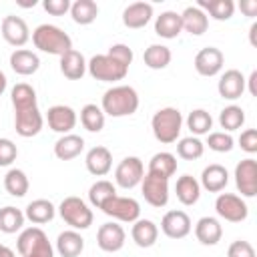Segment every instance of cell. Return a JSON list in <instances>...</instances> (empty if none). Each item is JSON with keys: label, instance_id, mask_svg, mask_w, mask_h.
I'll use <instances>...</instances> for the list:
<instances>
[{"label": "cell", "instance_id": "cell-1", "mask_svg": "<svg viewBox=\"0 0 257 257\" xmlns=\"http://www.w3.org/2000/svg\"><path fill=\"white\" fill-rule=\"evenodd\" d=\"M100 108L104 114H108L112 118L131 116L139 108V94L133 86H126V84L112 86L102 94Z\"/></svg>", "mask_w": 257, "mask_h": 257}, {"label": "cell", "instance_id": "cell-2", "mask_svg": "<svg viewBox=\"0 0 257 257\" xmlns=\"http://www.w3.org/2000/svg\"><path fill=\"white\" fill-rule=\"evenodd\" d=\"M32 42L38 50L54 56H62L72 50V38L54 24H40L32 32Z\"/></svg>", "mask_w": 257, "mask_h": 257}, {"label": "cell", "instance_id": "cell-3", "mask_svg": "<svg viewBox=\"0 0 257 257\" xmlns=\"http://www.w3.org/2000/svg\"><path fill=\"white\" fill-rule=\"evenodd\" d=\"M151 128H153V135L159 143L163 145H171L179 139L181 135V128H183V114L179 112V108H173V106H165V108H159L153 118H151Z\"/></svg>", "mask_w": 257, "mask_h": 257}, {"label": "cell", "instance_id": "cell-4", "mask_svg": "<svg viewBox=\"0 0 257 257\" xmlns=\"http://www.w3.org/2000/svg\"><path fill=\"white\" fill-rule=\"evenodd\" d=\"M16 249L22 257H54V249L40 227L24 229L16 239Z\"/></svg>", "mask_w": 257, "mask_h": 257}, {"label": "cell", "instance_id": "cell-5", "mask_svg": "<svg viewBox=\"0 0 257 257\" xmlns=\"http://www.w3.org/2000/svg\"><path fill=\"white\" fill-rule=\"evenodd\" d=\"M86 70L94 80L100 82H116L122 80L128 72V66L120 64L118 60H114L108 54H94L88 62H86Z\"/></svg>", "mask_w": 257, "mask_h": 257}, {"label": "cell", "instance_id": "cell-6", "mask_svg": "<svg viewBox=\"0 0 257 257\" xmlns=\"http://www.w3.org/2000/svg\"><path fill=\"white\" fill-rule=\"evenodd\" d=\"M58 215L74 231L76 229H80V231L88 229L92 225V219H94L90 207L80 197H66V199H62V203L58 205Z\"/></svg>", "mask_w": 257, "mask_h": 257}, {"label": "cell", "instance_id": "cell-7", "mask_svg": "<svg viewBox=\"0 0 257 257\" xmlns=\"http://www.w3.org/2000/svg\"><path fill=\"white\" fill-rule=\"evenodd\" d=\"M100 211L116 221H122V223H135L139 217H141V205L137 199L133 197H110L102 207Z\"/></svg>", "mask_w": 257, "mask_h": 257}, {"label": "cell", "instance_id": "cell-8", "mask_svg": "<svg viewBox=\"0 0 257 257\" xmlns=\"http://www.w3.org/2000/svg\"><path fill=\"white\" fill-rule=\"evenodd\" d=\"M215 211L221 219L229 223H241L249 215V207L243 201V197L233 195V193H221L215 201Z\"/></svg>", "mask_w": 257, "mask_h": 257}, {"label": "cell", "instance_id": "cell-9", "mask_svg": "<svg viewBox=\"0 0 257 257\" xmlns=\"http://www.w3.org/2000/svg\"><path fill=\"white\" fill-rule=\"evenodd\" d=\"M145 177V165L139 157H124L114 169V183L120 189H135Z\"/></svg>", "mask_w": 257, "mask_h": 257}, {"label": "cell", "instance_id": "cell-10", "mask_svg": "<svg viewBox=\"0 0 257 257\" xmlns=\"http://www.w3.org/2000/svg\"><path fill=\"white\" fill-rule=\"evenodd\" d=\"M141 191L151 207H165L169 203V179L147 173L141 181Z\"/></svg>", "mask_w": 257, "mask_h": 257}, {"label": "cell", "instance_id": "cell-11", "mask_svg": "<svg viewBox=\"0 0 257 257\" xmlns=\"http://www.w3.org/2000/svg\"><path fill=\"white\" fill-rule=\"evenodd\" d=\"M235 185L241 197H255L257 195V161L255 159H243L235 167Z\"/></svg>", "mask_w": 257, "mask_h": 257}, {"label": "cell", "instance_id": "cell-12", "mask_svg": "<svg viewBox=\"0 0 257 257\" xmlns=\"http://www.w3.org/2000/svg\"><path fill=\"white\" fill-rule=\"evenodd\" d=\"M0 30H2V38L10 46H16V48L24 46L30 38V30H28L26 20L20 18V16H14V14H8V16L2 18Z\"/></svg>", "mask_w": 257, "mask_h": 257}, {"label": "cell", "instance_id": "cell-13", "mask_svg": "<svg viewBox=\"0 0 257 257\" xmlns=\"http://www.w3.org/2000/svg\"><path fill=\"white\" fill-rule=\"evenodd\" d=\"M191 219L185 211H167L161 219V231L169 237V239H183L191 233Z\"/></svg>", "mask_w": 257, "mask_h": 257}, {"label": "cell", "instance_id": "cell-14", "mask_svg": "<svg viewBox=\"0 0 257 257\" xmlns=\"http://www.w3.org/2000/svg\"><path fill=\"white\" fill-rule=\"evenodd\" d=\"M223 64H225V56L215 46H205L195 56V70L201 76H215V74H219Z\"/></svg>", "mask_w": 257, "mask_h": 257}, {"label": "cell", "instance_id": "cell-15", "mask_svg": "<svg viewBox=\"0 0 257 257\" xmlns=\"http://www.w3.org/2000/svg\"><path fill=\"white\" fill-rule=\"evenodd\" d=\"M42 124H44V118H42L38 106L26 108V110H16L14 112V128L24 139L36 137L42 131Z\"/></svg>", "mask_w": 257, "mask_h": 257}, {"label": "cell", "instance_id": "cell-16", "mask_svg": "<svg viewBox=\"0 0 257 257\" xmlns=\"http://www.w3.org/2000/svg\"><path fill=\"white\" fill-rule=\"evenodd\" d=\"M46 120H48V126L54 131V133H60V135H68L74 126H76V112L72 106H66V104H54L48 108L46 112Z\"/></svg>", "mask_w": 257, "mask_h": 257}, {"label": "cell", "instance_id": "cell-17", "mask_svg": "<svg viewBox=\"0 0 257 257\" xmlns=\"http://www.w3.org/2000/svg\"><path fill=\"white\" fill-rule=\"evenodd\" d=\"M124 229L118 223H104L96 231V245L106 253H116L124 245Z\"/></svg>", "mask_w": 257, "mask_h": 257}, {"label": "cell", "instance_id": "cell-18", "mask_svg": "<svg viewBox=\"0 0 257 257\" xmlns=\"http://www.w3.org/2000/svg\"><path fill=\"white\" fill-rule=\"evenodd\" d=\"M245 84H247L245 76L237 68H229L221 74V78L217 82V90L225 100H237L245 92Z\"/></svg>", "mask_w": 257, "mask_h": 257}, {"label": "cell", "instance_id": "cell-19", "mask_svg": "<svg viewBox=\"0 0 257 257\" xmlns=\"http://www.w3.org/2000/svg\"><path fill=\"white\" fill-rule=\"evenodd\" d=\"M153 18V4L149 2H133L122 10V24L126 28H143Z\"/></svg>", "mask_w": 257, "mask_h": 257}, {"label": "cell", "instance_id": "cell-20", "mask_svg": "<svg viewBox=\"0 0 257 257\" xmlns=\"http://www.w3.org/2000/svg\"><path fill=\"white\" fill-rule=\"evenodd\" d=\"M86 169L90 175L94 177H104L110 169H112V153L106 149V147H92L88 153H86Z\"/></svg>", "mask_w": 257, "mask_h": 257}, {"label": "cell", "instance_id": "cell-21", "mask_svg": "<svg viewBox=\"0 0 257 257\" xmlns=\"http://www.w3.org/2000/svg\"><path fill=\"white\" fill-rule=\"evenodd\" d=\"M10 68H12L16 74L30 76V74H34V72L40 68V58H38V54L32 52V50L16 48V50L10 54Z\"/></svg>", "mask_w": 257, "mask_h": 257}, {"label": "cell", "instance_id": "cell-22", "mask_svg": "<svg viewBox=\"0 0 257 257\" xmlns=\"http://www.w3.org/2000/svg\"><path fill=\"white\" fill-rule=\"evenodd\" d=\"M227 183H229V173H227V169H225L223 165L213 163V165H209V167L203 169V173H201V183H199V185H201L205 191H209V193H221V191L227 187Z\"/></svg>", "mask_w": 257, "mask_h": 257}, {"label": "cell", "instance_id": "cell-23", "mask_svg": "<svg viewBox=\"0 0 257 257\" xmlns=\"http://www.w3.org/2000/svg\"><path fill=\"white\" fill-rule=\"evenodd\" d=\"M181 24H183V30H187L189 34L201 36L209 28V16L199 6H187L181 12Z\"/></svg>", "mask_w": 257, "mask_h": 257}, {"label": "cell", "instance_id": "cell-24", "mask_svg": "<svg viewBox=\"0 0 257 257\" xmlns=\"http://www.w3.org/2000/svg\"><path fill=\"white\" fill-rule=\"evenodd\" d=\"M195 237L203 245H217L223 237V227L215 217H201L195 225Z\"/></svg>", "mask_w": 257, "mask_h": 257}, {"label": "cell", "instance_id": "cell-25", "mask_svg": "<svg viewBox=\"0 0 257 257\" xmlns=\"http://www.w3.org/2000/svg\"><path fill=\"white\" fill-rule=\"evenodd\" d=\"M131 237H133V241H135L139 247H143V249L153 247V245L157 243V239H159V227H157L151 219H137V221L133 223Z\"/></svg>", "mask_w": 257, "mask_h": 257}, {"label": "cell", "instance_id": "cell-26", "mask_svg": "<svg viewBox=\"0 0 257 257\" xmlns=\"http://www.w3.org/2000/svg\"><path fill=\"white\" fill-rule=\"evenodd\" d=\"M60 72L68 78V80H80L86 72V60L82 56V52L78 50H68L66 54L60 56Z\"/></svg>", "mask_w": 257, "mask_h": 257}, {"label": "cell", "instance_id": "cell-27", "mask_svg": "<svg viewBox=\"0 0 257 257\" xmlns=\"http://www.w3.org/2000/svg\"><path fill=\"white\" fill-rule=\"evenodd\" d=\"M82 149H84V139L78 137V135H72V133L62 135L54 143V155L60 161H72V159H76L82 153Z\"/></svg>", "mask_w": 257, "mask_h": 257}, {"label": "cell", "instance_id": "cell-28", "mask_svg": "<svg viewBox=\"0 0 257 257\" xmlns=\"http://www.w3.org/2000/svg\"><path fill=\"white\" fill-rule=\"evenodd\" d=\"M84 249V239L78 231L68 229L56 237V251L60 257H78Z\"/></svg>", "mask_w": 257, "mask_h": 257}, {"label": "cell", "instance_id": "cell-29", "mask_svg": "<svg viewBox=\"0 0 257 257\" xmlns=\"http://www.w3.org/2000/svg\"><path fill=\"white\" fill-rule=\"evenodd\" d=\"M183 30V24H181V14L179 12H173V10H165L161 12V16H157L155 20V32L161 36V38H177Z\"/></svg>", "mask_w": 257, "mask_h": 257}, {"label": "cell", "instance_id": "cell-30", "mask_svg": "<svg viewBox=\"0 0 257 257\" xmlns=\"http://www.w3.org/2000/svg\"><path fill=\"white\" fill-rule=\"evenodd\" d=\"M175 193H177V199H179L183 205L191 207V205H195V203L199 201V197H201V185H199V181H197L195 177H191V175H181V177L177 179Z\"/></svg>", "mask_w": 257, "mask_h": 257}, {"label": "cell", "instance_id": "cell-31", "mask_svg": "<svg viewBox=\"0 0 257 257\" xmlns=\"http://www.w3.org/2000/svg\"><path fill=\"white\" fill-rule=\"evenodd\" d=\"M54 213H56V207L48 199H36L32 203H28L24 217L34 225H44L54 219Z\"/></svg>", "mask_w": 257, "mask_h": 257}, {"label": "cell", "instance_id": "cell-32", "mask_svg": "<svg viewBox=\"0 0 257 257\" xmlns=\"http://www.w3.org/2000/svg\"><path fill=\"white\" fill-rule=\"evenodd\" d=\"M147 173L163 177V179H171L177 173V157L173 153H167V151L153 155V159L149 161V171Z\"/></svg>", "mask_w": 257, "mask_h": 257}, {"label": "cell", "instance_id": "cell-33", "mask_svg": "<svg viewBox=\"0 0 257 257\" xmlns=\"http://www.w3.org/2000/svg\"><path fill=\"white\" fill-rule=\"evenodd\" d=\"M171 58H173L171 48L165 46V44H151V46L145 50V54H143L145 64H147L149 68H153V70H163V68H167V66L171 64Z\"/></svg>", "mask_w": 257, "mask_h": 257}, {"label": "cell", "instance_id": "cell-34", "mask_svg": "<svg viewBox=\"0 0 257 257\" xmlns=\"http://www.w3.org/2000/svg\"><path fill=\"white\" fill-rule=\"evenodd\" d=\"M10 98H12V106L14 112L16 110H26V108H34L36 106V90L26 84V82H18L12 86L10 90Z\"/></svg>", "mask_w": 257, "mask_h": 257}, {"label": "cell", "instance_id": "cell-35", "mask_svg": "<svg viewBox=\"0 0 257 257\" xmlns=\"http://www.w3.org/2000/svg\"><path fill=\"white\" fill-rule=\"evenodd\" d=\"M70 16L80 26L92 24L98 16V6L94 0H76L70 4Z\"/></svg>", "mask_w": 257, "mask_h": 257}, {"label": "cell", "instance_id": "cell-36", "mask_svg": "<svg viewBox=\"0 0 257 257\" xmlns=\"http://www.w3.org/2000/svg\"><path fill=\"white\" fill-rule=\"evenodd\" d=\"M205 14L209 12L211 18L223 22V20H229L235 12V4L233 0H199L197 4Z\"/></svg>", "mask_w": 257, "mask_h": 257}, {"label": "cell", "instance_id": "cell-37", "mask_svg": "<svg viewBox=\"0 0 257 257\" xmlns=\"http://www.w3.org/2000/svg\"><path fill=\"white\" fill-rule=\"evenodd\" d=\"M4 189L12 197H24L30 189V181L22 169H10L4 177Z\"/></svg>", "mask_w": 257, "mask_h": 257}, {"label": "cell", "instance_id": "cell-38", "mask_svg": "<svg viewBox=\"0 0 257 257\" xmlns=\"http://www.w3.org/2000/svg\"><path fill=\"white\" fill-rule=\"evenodd\" d=\"M80 122L88 133H100L104 128V112L100 106L88 102L80 108Z\"/></svg>", "mask_w": 257, "mask_h": 257}, {"label": "cell", "instance_id": "cell-39", "mask_svg": "<svg viewBox=\"0 0 257 257\" xmlns=\"http://www.w3.org/2000/svg\"><path fill=\"white\" fill-rule=\"evenodd\" d=\"M24 213L20 211V209H16V207H12V205H8V207H2L0 209V231L2 233H16V231H20L22 229V225H24Z\"/></svg>", "mask_w": 257, "mask_h": 257}, {"label": "cell", "instance_id": "cell-40", "mask_svg": "<svg viewBox=\"0 0 257 257\" xmlns=\"http://www.w3.org/2000/svg\"><path fill=\"white\" fill-rule=\"evenodd\" d=\"M114 195H116V187H114L110 181H104V179L92 183L90 189H88V201H90V205L96 207V209H100V207H102L110 197H114Z\"/></svg>", "mask_w": 257, "mask_h": 257}, {"label": "cell", "instance_id": "cell-41", "mask_svg": "<svg viewBox=\"0 0 257 257\" xmlns=\"http://www.w3.org/2000/svg\"><path fill=\"white\" fill-rule=\"evenodd\" d=\"M243 122H245V110L237 104H229L219 112V124L221 128H225V133L241 128Z\"/></svg>", "mask_w": 257, "mask_h": 257}, {"label": "cell", "instance_id": "cell-42", "mask_svg": "<svg viewBox=\"0 0 257 257\" xmlns=\"http://www.w3.org/2000/svg\"><path fill=\"white\" fill-rule=\"evenodd\" d=\"M187 126L189 131L195 135V137H201V135H209L211 126H213V116L205 110V108H195L189 112L187 116Z\"/></svg>", "mask_w": 257, "mask_h": 257}, {"label": "cell", "instance_id": "cell-43", "mask_svg": "<svg viewBox=\"0 0 257 257\" xmlns=\"http://www.w3.org/2000/svg\"><path fill=\"white\" fill-rule=\"evenodd\" d=\"M203 153H205V143L199 137H185L177 143V155L185 161L201 159Z\"/></svg>", "mask_w": 257, "mask_h": 257}, {"label": "cell", "instance_id": "cell-44", "mask_svg": "<svg viewBox=\"0 0 257 257\" xmlns=\"http://www.w3.org/2000/svg\"><path fill=\"white\" fill-rule=\"evenodd\" d=\"M207 145H209V149L215 151V153H229V151L235 147V141H233L231 133L217 131V133H209Z\"/></svg>", "mask_w": 257, "mask_h": 257}, {"label": "cell", "instance_id": "cell-45", "mask_svg": "<svg viewBox=\"0 0 257 257\" xmlns=\"http://www.w3.org/2000/svg\"><path fill=\"white\" fill-rule=\"evenodd\" d=\"M18 149L10 139H0V167H8L16 161Z\"/></svg>", "mask_w": 257, "mask_h": 257}, {"label": "cell", "instance_id": "cell-46", "mask_svg": "<svg viewBox=\"0 0 257 257\" xmlns=\"http://www.w3.org/2000/svg\"><path fill=\"white\" fill-rule=\"evenodd\" d=\"M227 257H255V249L249 241H243V239H237L229 245L227 249Z\"/></svg>", "mask_w": 257, "mask_h": 257}, {"label": "cell", "instance_id": "cell-47", "mask_svg": "<svg viewBox=\"0 0 257 257\" xmlns=\"http://www.w3.org/2000/svg\"><path fill=\"white\" fill-rule=\"evenodd\" d=\"M108 56H112L114 60H118L120 64H124V66H128L131 62H133V50L126 46V44H112L110 48H108V52H106Z\"/></svg>", "mask_w": 257, "mask_h": 257}, {"label": "cell", "instance_id": "cell-48", "mask_svg": "<svg viewBox=\"0 0 257 257\" xmlns=\"http://www.w3.org/2000/svg\"><path fill=\"white\" fill-rule=\"evenodd\" d=\"M239 147L249 155L257 153V131L255 128H245L239 137Z\"/></svg>", "mask_w": 257, "mask_h": 257}, {"label": "cell", "instance_id": "cell-49", "mask_svg": "<svg viewBox=\"0 0 257 257\" xmlns=\"http://www.w3.org/2000/svg\"><path fill=\"white\" fill-rule=\"evenodd\" d=\"M44 10L52 16H62L70 10V0H44L42 2Z\"/></svg>", "mask_w": 257, "mask_h": 257}, {"label": "cell", "instance_id": "cell-50", "mask_svg": "<svg viewBox=\"0 0 257 257\" xmlns=\"http://www.w3.org/2000/svg\"><path fill=\"white\" fill-rule=\"evenodd\" d=\"M239 8L245 12V16H255L257 14V0H241Z\"/></svg>", "mask_w": 257, "mask_h": 257}, {"label": "cell", "instance_id": "cell-51", "mask_svg": "<svg viewBox=\"0 0 257 257\" xmlns=\"http://www.w3.org/2000/svg\"><path fill=\"white\" fill-rule=\"evenodd\" d=\"M245 82H249V92H251L253 96H257V86H255V84H257V70H253Z\"/></svg>", "mask_w": 257, "mask_h": 257}, {"label": "cell", "instance_id": "cell-52", "mask_svg": "<svg viewBox=\"0 0 257 257\" xmlns=\"http://www.w3.org/2000/svg\"><path fill=\"white\" fill-rule=\"evenodd\" d=\"M6 86H8V78H6V74L0 70V96L4 94V90H6Z\"/></svg>", "mask_w": 257, "mask_h": 257}, {"label": "cell", "instance_id": "cell-53", "mask_svg": "<svg viewBox=\"0 0 257 257\" xmlns=\"http://www.w3.org/2000/svg\"><path fill=\"white\" fill-rule=\"evenodd\" d=\"M0 257H16V255H14V251H12L10 247L2 245V249H0Z\"/></svg>", "mask_w": 257, "mask_h": 257}, {"label": "cell", "instance_id": "cell-54", "mask_svg": "<svg viewBox=\"0 0 257 257\" xmlns=\"http://www.w3.org/2000/svg\"><path fill=\"white\" fill-rule=\"evenodd\" d=\"M255 32H257V24H251V28H249V36H251V44H253V46H257V42H255Z\"/></svg>", "mask_w": 257, "mask_h": 257}, {"label": "cell", "instance_id": "cell-55", "mask_svg": "<svg viewBox=\"0 0 257 257\" xmlns=\"http://www.w3.org/2000/svg\"><path fill=\"white\" fill-rule=\"evenodd\" d=\"M0 249H2V245H0Z\"/></svg>", "mask_w": 257, "mask_h": 257}]
</instances>
